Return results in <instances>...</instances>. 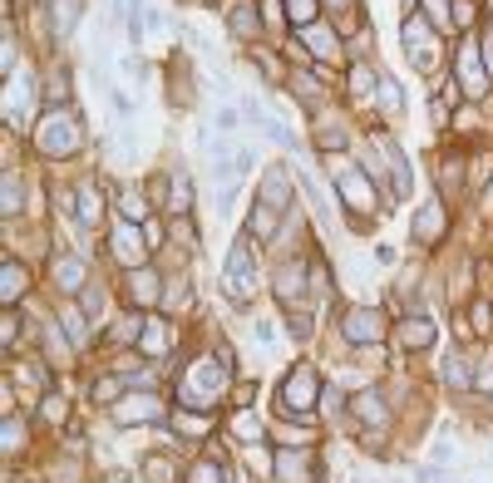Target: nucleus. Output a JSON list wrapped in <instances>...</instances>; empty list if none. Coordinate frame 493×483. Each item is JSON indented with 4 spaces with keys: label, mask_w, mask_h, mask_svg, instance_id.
I'll use <instances>...</instances> for the list:
<instances>
[{
    "label": "nucleus",
    "mask_w": 493,
    "mask_h": 483,
    "mask_svg": "<svg viewBox=\"0 0 493 483\" xmlns=\"http://www.w3.org/2000/svg\"><path fill=\"white\" fill-rule=\"evenodd\" d=\"M282 474H287L282 483H301V459H296V454H287V459H282Z\"/></svg>",
    "instance_id": "obj_12"
},
{
    "label": "nucleus",
    "mask_w": 493,
    "mask_h": 483,
    "mask_svg": "<svg viewBox=\"0 0 493 483\" xmlns=\"http://www.w3.org/2000/svg\"><path fill=\"white\" fill-rule=\"evenodd\" d=\"M380 104H385V109H399V89H394V79H380Z\"/></svg>",
    "instance_id": "obj_11"
},
{
    "label": "nucleus",
    "mask_w": 493,
    "mask_h": 483,
    "mask_svg": "<svg viewBox=\"0 0 493 483\" xmlns=\"http://www.w3.org/2000/svg\"><path fill=\"white\" fill-rule=\"evenodd\" d=\"M360 414L365 419H380V394H360Z\"/></svg>",
    "instance_id": "obj_14"
},
{
    "label": "nucleus",
    "mask_w": 493,
    "mask_h": 483,
    "mask_svg": "<svg viewBox=\"0 0 493 483\" xmlns=\"http://www.w3.org/2000/svg\"><path fill=\"white\" fill-rule=\"evenodd\" d=\"M439 232H444V212H439V207H429V212L414 217V237H419V242H434Z\"/></svg>",
    "instance_id": "obj_4"
},
{
    "label": "nucleus",
    "mask_w": 493,
    "mask_h": 483,
    "mask_svg": "<svg viewBox=\"0 0 493 483\" xmlns=\"http://www.w3.org/2000/svg\"><path fill=\"white\" fill-rule=\"evenodd\" d=\"M79 321H84V316H79V311H70V316H65V335H74V340H79V335H84V326H79Z\"/></svg>",
    "instance_id": "obj_15"
},
{
    "label": "nucleus",
    "mask_w": 493,
    "mask_h": 483,
    "mask_svg": "<svg viewBox=\"0 0 493 483\" xmlns=\"http://www.w3.org/2000/svg\"><path fill=\"white\" fill-rule=\"evenodd\" d=\"M345 335H350V340H380L385 326H380L375 311H350V316H345Z\"/></svg>",
    "instance_id": "obj_3"
},
{
    "label": "nucleus",
    "mask_w": 493,
    "mask_h": 483,
    "mask_svg": "<svg viewBox=\"0 0 493 483\" xmlns=\"http://www.w3.org/2000/svg\"><path fill=\"white\" fill-rule=\"evenodd\" d=\"M15 207H20V188H15V178H10V183H5V212H15Z\"/></svg>",
    "instance_id": "obj_16"
},
{
    "label": "nucleus",
    "mask_w": 493,
    "mask_h": 483,
    "mask_svg": "<svg viewBox=\"0 0 493 483\" xmlns=\"http://www.w3.org/2000/svg\"><path fill=\"white\" fill-rule=\"evenodd\" d=\"M292 20H316V0H292Z\"/></svg>",
    "instance_id": "obj_13"
},
{
    "label": "nucleus",
    "mask_w": 493,
    "mask_h": 483,
    "mask_svg": "<svg viewBox=\"0 0 493 483\" xmlns=\"http://www.w3.org/2000/svg\"><path fill=\"white\" fill-rule=\"evenodd\" d=\"M74 25H79V0H55V30L70 35Z\"/></svg>",
    "instance_id": "obj_7"
},
{
    "label": "nucleus",
    "mask_w": 493,
    "mask_h": 483,
    "mask_svg": "<svg viewBox=\"0 0 493 483\" xmlns=\"http://www.w3.org/2000/svg\"><path fill=\"white\" fill-rule=\"evenodd\" d=\"M419 483H439V474H419Z\"/></svg>",
    "instance_id": "obj_18"
},
{
    "label": "nucleus",
    "mask_w": 493,
    "mask_h": 483,
    "mask_svg": "<svg viewBox=\"0 0 493 483\" xmlns=\"http://www.w3.org/2000/svg\"><path fill=\"white\" fill-rule=\"evenodd\" d=\"M493 321H489V306H479V311H474V331H489Z\"/></svg>",
    "instance_id": "obj_17"
},
{
    "label": "nucleus",
    "mask_w": 493,
    "mask_h": 483,
    "mask_svg": "<svg viewBox=\"0 0 493 483\" xmlns=\"http://www.w3.org/2000/svg\"><path fill=\"white\" fill-rule=\"evenodd\" d=\"M55 277H60V287H65V291L84 287V282H79V277H84V267H79V262H60V267H55Z\"/></svg>",
    "instance_id": "obj_8"
},
{
    "label": "nucleus",
    "mask_w": 493,
    "mask_h": 483,
    "mask_svg": "<svg viewBox=\"0 0 493 483\" xmlns=\"http://www.w3.org/2000/svg\"><path fill=\"white\" fill-rule=\"evenodd\" d=\"M20 287H25V267L20 262H5V301H15Z\"/></svg>",
    "instance_id": "obj_9"
},
{
    "label": "nucleus",
    "mask_w": 493,
    "mask_h": 483,
    "mask_svg": "<svg viewBox=\"0 0 493 483\" xmlns=\"http://www.w3.org/2000/svg\"><path fill=\"white\" fill-rule=\"evenodd\" d=\"M399 340H404L409 350H419V345H429V340H434V326H429L424 316H414V321L404 326V335H399Z\"/></svg>",
    "instance_id": "obj_6"
},
{
    "label": "nucleus",
    "mask_w": 493,
    "mask_h": 483,
    "mask_svg": "<svg viewBox=\"0 0 493 483\" xmlns=\"http://www.w3.org/2000/svg\"><path fill=\"white\" fill-rule=\"evenodd\" d=\"M128 296L133 301H153L158 296V272H133L128 277Z\"/></svg>",
    "instance_id": "obj_5"
},
{
    "label": "nucleus",
    "mask_w": 493,
    "mask_h": 483,
    "mask_svg": "<svg viewBox=\"0 0 493 483\" xmlns=\"http://www.w3.org/2000/svg\"><path fill=\"white\" fill-rule=\"evenodd\" d=\"M316 375L311 370H292V380H287V389H282V399H287V409H311L316 404Z\"/></svg>",
    "instance_id": "obj_2"
},
{
    "label": "nucleus",
    "mask_w": 493,
    "mask_h": 483,
    "mask_svg": "<svg viewBox=\"0 0 493 483\" xmlns=\"http://www.w3.org/2000/svg\"><path fill=\"white\" fill-rule=\"evenodd\" d=\"M173 237H178V247L197 252V232H193V222H173Z\"/></svg>",
    "instance_id": "obj_10"
},
{
    "label": "nucleus",
    "mask_w": 493,
    "mask_h": 483,
    "mask_svg": "<svg viewBox=\"0 0 493 483\" xmlns=\"http://www.w3.org/2000/svg\"><path fill=\"white\" fill-rule=\"evenodd\" d=\"M404 45H409V60H414L419 70L434 60V35H429V25H419L414 15L404 20Z\"/></svg>",
    "instance_id": "obj_1"
}]
</instances>
